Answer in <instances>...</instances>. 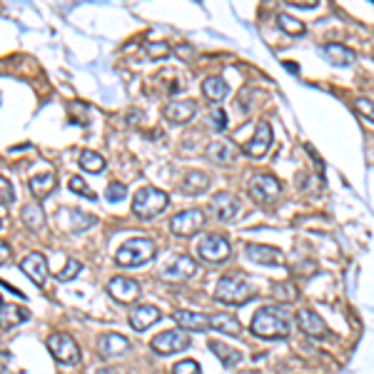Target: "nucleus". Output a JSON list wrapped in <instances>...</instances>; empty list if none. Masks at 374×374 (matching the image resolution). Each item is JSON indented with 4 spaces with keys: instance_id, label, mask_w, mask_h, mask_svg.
Masks as SVG:
<instances>
[{
    "instance_id": "1",
    "label": "nucleus",
    "mask_w": 374,
    "mask_h": 374,
    "mask_svg": "<svg viewBox=\"0 0 374 374\" xmlns=\"http://www.w3.org/2000/svg\"><path fill=\"white\" fill-rule=\"evenodd\" d=\"M252 335L255 337H262V340H285L290 335V322L287 317H282L277 310L272 307H262V310L255 312L252 317V325H250Z\"/></svg>"
},
{
    "instance_id": "2",
    "label": "nucleus",
    "mask_w": 374,
    "mask_h": 374,
    "mask_svg": "<svg viewBox=\"0 0 374 374\" xmlns=\"http://www.w3.org/2000/svg\"><path fill=\"white\" fill-rule=\"evenodd\" d=\"M158 247L150 237H133V240L123 242L120 250L115 252V265L120 267H140L148 265L150 260L155 257Z\"/></svg>"
},
{
    "instance_id": "3",
    "label": "nucleus",
    "mask_w": 374,
    "mask_h": 374,
    "mask_svg": "<svg viewBox=\"0 0 374 374\" xmlns=\"http://www.w3.org/2000/svg\"><path fill=\"white\" fill-rule=\"evenodd\" d=\"M170 205V197L168 192L158 190V187H140L135 192V200H133V212L140 217V220H153L158 217L160 212H165Z\"/></svg>"
},
{
    "instance_id": "4",
    "label": "nucleus",
    "mask_w": 374,
    "mask_h": 374,
    "mask_svg": "<svg viewBox=\"0 0 374 374\" xmlns=\"http://www.w3.org/2000/svg\"><path fill=\"white\" fill-rule=\"evenodd\" d=\"M255 297V287L237 277H222L215 287V300L227 307H242Z\"/></svg>"
},
{
    "instance_id": "5",
    "label": "nucleus",
    "mask_w": 374,
    "mask_h": 374,
    "mask_svg": "<svg viewBox=\"0 0 374 374\" xmlns=\"http://www.w3.org/2000/svg\"><path fill=\"white\" fill-rule=\"evenodd\" d=\"M48 350H50V355L65 367H75L80 362L78 342H75L70 335H65V332H53V335L48 337Z\"/></svg>"
},
{
    "instance_id": "6",
    "label": "nucleus",
    "mask_w": 374,
    "mask_h": 374,
    "mask_svg": "<svg viewBox=\"0 0 374 374\" xmlns=\"http://www.w3.org/2000/svg\"><path fill=\"white\" fill-rule=\"evenodd\" d=\"M150 347H153L155 355H175V352H185L190 347V337L185 330H165L155 335Z\"/></svg>"
},
{
    "instance_id": "7",
    "label": "nucleus",
    "mask_w": 374,
    "mask_h": 374,
    "mask_svg": "<svg viewBox=\"0 0 374 374\" xmlns=\"http://www.w3.org/2000/svg\"><path fill=\"white\" fill-rule=\"evenodd\" d=\"M205 227V212L192 207V210H183L170 220V232L178 237H192Z\"/></svg>"
},
{
    "instance_id": "8",
    "label": "nucleus",
    "mask_w": 374,
    "mask_h": 374,
    "mask_svg": "<svg viewBox=\"0 0 374 374\" xmlns=\"http://www.w3.org/2000/svg\"><path fill=\"white\" fill-rule=\"evenodd\" d=\"M230 242L225 240L222 235H207L202 237V242L197 245V255L202 257L210 265H222V262L230 257Z\"/></svg>"
},
{
    "instance_id": "9",
    "label": "nucleus",
    "mask_w": 374,
    "mask_h": 374,
    "mask_svg": "<svg viewBox=\"0 0 374 374\" xmlns=\"http://www.w3.org/2000/svg\"><path fill=\"white\" fill-rule=\"evenodd\" d=\"M108 295L120 305H133L140 300V285L133 277H113L108 282Z\"/></svg>"
},
{
    "instance_id": "10",
    "label": "nucleus",
    "mask_w": 374,
    "mask_h": 374,
    "mask_svg": "<svg viewBox=\"0 0 374 374\" xmlns=\"http://www.w3.org/2000/svg\"><path fill=\"white\" fill-rule=\"evenodd\" d=\"M280 192H282L280 180L270 173H260L250 180V195L255 197L257 202H272Z\"/></svg>"
},
{
    "instance_id": "11",
    "label": "nucleus",
    "mask_w": 374,
    "mask_h": 374,
    "mask_svg": "<svg viewBox=\"0 0 374 374\" xmlns=\"http://www.w3.org/2000/svg\"><path fill=\"white\" fill-rule=\"evenodd\" d=\"M270 145H272V128H270L267 120H262V123H257L255 135H252V138L245 143L242 153L250 155V158H262V155H267Z\"/></svg>"
},
{
    "instance_id": "12",
    "label": "nucleus",
    "mask_w": 374,
    "mask_h": 374,
    "mask_svg": "<svg viewBox=\"0 0 374 374\" xmlns=\"http://www.w3.org/2000/svg\"><path fill=\"white\" fill-rule=\"evenodd\" d=\"M210 210L220 222H230V220H235V217L240 215L242 207H240V200H237L232 192H217V195L212 197V202H210Z\"/></svg>"
},
{
    "instance_id": "13",
    "label": "nucleus",
    "mask_w": 374,
    "mask_h": 374,
    "mask_svg": "<svg viewBox=\"0 0 374 374\" xmlns=\"http://www.w3.org/2000/svg\"><path fill=\"white\" fill-rule=\"evenodd\" d=\"M20 270L38 287H43L45 280H48V262H45V257L40 255V252H28V255L20 260Z\"/></svg>"
},
{
    "instance_id": "14",
    "label": "nucleus",
    "mask_w": 374,
    "mask_h": 374,
    "mask_svg": "<svg viewBox=\"0 0 374 374\" xmlns=\"http://www.w3.org/2000/svg\"><path fill=\"white\" fill-rule=\"evenodd\" d=\"M195 113H197L195 100H173V103H168L163 110L165 120L173 125H187L195 118Z\"/></svg>"
},
{
    "instance_id": "15",
    "label": "nucleus",
    "mask_w": 374,
    "mask_h": 374,
    "mask_svg": "<svg viewBox=\"0 0 374 374\" xmlns=\"http://www.w3.org/2000/svg\"><path fill=\"white\" fill-rule=\"evenodd\" d=\"M195 272H197V262L187 255H180V257H175V260L168 262V267L163 270V277L165 280L180 282V280H190Z\"/></svg>"
},
{
    "instance_id": "16",
    "label": "nucleus",
    "mask_w": 374,
    "mask_h": 374,
    "mask_svg": "<svg viewBox=\"0 0 374 374\" xmlns=\"http://www.w3.org/2000/svg\"><path fill=\"white\" fill-rule=\"evenodd\" d=\"M205 155L207 160H212V163L217 165H232L237 160V155H240V150H237V145L230 143V140H215V143L207 145Z\"/></svg>"
},
{
    "instance_id": "17",
    "label": "nucleus",
    "mask_w": 374,
    "mask_h": 374,
    "mask_svg": "<svg viewBox=\"0 0 374 374\" xmlns=\"http://www.w3.org/2000/svg\"><path fill=\"white\" fill-rule=\"evenodd\" d=\"M98 352L103 357H120L125 352H130V342L128 337L118 335V332H108V335L98 337Z\"/></svg>"
},
{
    "instance_id": "18",
    "label": "nucleus",
    "mask_w": 374,
    "mask_h": 374,
    "mask_svg": "<svg viewBox=\"0 0 374 374\" xmlns=\"http://www.w3.org/2000/svg\"><path fill=\"white\" fill-rule=\"evenodd\" d=\"M160 310L153 305H138L133 312H130V327H133L135 332H145L150 330V327L155 325V322L160 320Z\"/></svg>"
},
{
    "instance_id": "19",
    "label": "nucleus",
    "mask_w": 374,
    "mask_h": 374,
    "mask_svg": "<svg viewBox=\"0 0 374 374\" xmlns=\"http://www.w3.org/2000/svg\"><path fill=\"white\" fill-rule=\"evenodd\" d=\"M173 320L178 322L180 330L187 332H205L210 330V317L200 315V312H187V310H175Z\"/></svg>"
},
{
    "instance_id": "20",
    "label": "nucleus",
    "mask_w": 374,
    "mask_h": 374,
    "mask_svg": "<svg viewBox=\"0 0 374 374\" xmlns=\"http://www.w3.org/2000/svg\"><path fill=\"white\" fill-rule=\"evenodd\" d=\"M297 325L305 332L307 337H325L327 335V325L322 322V317L312 310H300L297 312Z\"/></svg>"
},
{
    "instance_id": "21",
    "label": "nucleus",
    "mask_w": 374,
    "mask_h": 374,
    "mask_svg": "<svg viewBox=\"0 0 374 374\" xmlns=\"http://www.w3.org/2000/svg\"><path fill=\"white\" fill-rule=\"evenodd\" d=\"M245 255L250 257L252 262H257V265H265V267L282 265V255L275 250V247H267V245H247L245 247Z\"/></svg>"
},
{
    "instance_id": "22",
    "label": "nucleus",
    "mask_w": 374,
    "mask_h": 374,
    "mask_svg": "<svg viewBox=\"0 0 374 374\" xmlns=\"http://www.w3.org/2000/svg\"><path fill=\"white\" fill-rule=\"evenodd\" d=\"M30 312L20 305H0V330H13V327L28 322Z\"/></svg>"
},
{
    "instance_id": "23",
    "label": "nucleus",
    "mask_w": 374,
    "mask_h": 374,
    "mask_svg": "<svg viewBox=\"0 0 374 374\" xmlns=\"http://www.w3.org/2000/svg\"><path fill=\"white\" fill-rule=\"evenodd\" d=\"M20 222L28 227L30 232H40L45 225V212L40 207V202H28V205L20 210Z\"/></svg>"
},
{
    "instance_id": "24",
    "label": "nucleus",
    "mask_w": 374,
    "mask_h": 374,
    "mask_svg": "<svg viewBox=\"0 0 374 374\" xmlns=\"http://www.w3.org/2000/svg\"><path fill=\"white\" fill-rule=\"evenodd\" d=\"M322 53H325V58L330 60L332 65H340V68H347V65L355 63V53H352L347 45H340V43H327L325 48H322Z\"/></svg>"
},
{
    "instance_id": "25",
    "label": "nucleus",
    "mask_w": 374,
    "mask_h": 374,
    "mask_svg": "<svg viewBox=\"0 0 374 374\" xmlns=\"http://www.w3.org/2000/svg\"><path fill=\"white\" fill-rule=\"evenodd\" d=\"M30 192H33V197L35 200H45V197L50 195V192L58 187V180H55V175L53 173H43V175H33L30 178Z\"/></svg>"
},
{
    "instance_id": "26",
    "label": "nucleus",
    "mask_w": 374,
    "mask_h": 374,
    "mask_svg": "<svg viewBox=\"0 0 374 374\" xmlns=\"http://www.w3.org/2000/svg\"><path fill=\"white\" fill-rule=\"evenodd\" d=\"M180 190L187 192V195H202V192L210 190V178L205 173H200V170H192V173H187L183 178Z\"/></svg>"
},
{
    "instance_id": "27",
    "label": "nucleus",
    "mask_w": 374,
    "mask_h": 374,
    "mask_svg": "<svg viewBox=\"0 0 374 374\" xmlns=\"http://www.w3.org/2000/svg\"><path fill=\"white\" fill-rule=\"evenodd\" d=\"M202 93H205V98L212 100V103H222V100L227 98V93H230V88H227V83L220 75H210V78L202 83Z\"/></svg>"
},
{
    "instance_id": "28",
    "label": "nucleus",
    "mask_w": 374,
    "mask_h": 374,
    "mask_svg": "<svg viewBox=\"0 0 374 374\" xmlns=\"http://www.w3.org/2000/svg\"><path fill=\"white\" fill-rule=\"evenodd\" d=\"M210 327H215L217 332H225L230 337H237L242 332V325L237 322V317L227 315V312H215L210 317Z\"/></svg>"
},
{
    "instance_id": "29",
    "label": "nucleus",
    "mask_w": 374,
    "mask_h": 374,
    "mask_svg": "<svg viewBox=\"0 0 374 374\" xmlns=\"http://www.w3.org/2000/svg\"><path fill=\"white\" fill-rule=\"evenodd\" d=\"M210 352L217 357V360L222 362L225 367H235L242 362V355L237 350H232V347L222 345V342H210Z\"/></svg>"
},
{
    "instance_id": "30",
    "label": "nucleus",
    "mask_w": 374,
    "mask_h": 374,
    "mask_svg": "<svg viewBox=\"0 0 374 374\" xmlns=\"http://www.w3.org/2000/svg\"><path fill=\"white\" fill-rule=\"evenodd\" d=\"M63 215H68L70 217V225H68V230H73V232H83V230H90V227L95 225V215H88V212H83V210H63Z\"/></svg>"
},
{
    "instance_id": "31",
    "label": "nucleus",
    "mask_w": 374,
    "mask_h": 374,
    "mask_svg": "<svg viewBox=\"0 0 374 374\" xmlns=\"http://www.w3.org/2000/svg\"><path fill=\"white\" fill-rule=\"evenodd\" d=\"M78 165L85 170V173H93V175H98V173H103V170H105L103 155L93 153V150H83V153H80V158H78Z\"/></svg>"
},
{
    "instance_id": "32",
    "label": "nucleus",
    "mask_w": 374,
    "mask_h": 374,
    "mask_svg": "<svg viewBox=\"0 0 374 374\" xmlns=\"http://www.w3.org/2000/svg\"><path fill=\"white\" fill-rule=\"evenodd\" d=\"M277 28L287 35H305V23L297 18H292L290 13H280L277 15Z\"/></svg>"
},
{
    "instance_id": "33",
    "label": "nucleus",
    "mask_w": 374,
    "mask_h": 374,
    "mask_svg": "<svg viewBox=\"0 0 374 374\" xmlns=\"http://www.w3.org/2000/svg\"><path fill=\"white\" fill-rule=\"evenodd\" d=\"M68 187H70V192H75V195H83V197H88V200H98V195H95V190H90L88 187V183H85L83 178H70V183H68Z\"/></svg>"
},
{
    "instance_id": "34",
    "label": "nucleus",
    "mask_w": 374,
    "mask_h": 374,
    "mask_svg": "<svg viewBox=\"0 0 374 374\" xmlns=\"http://www.w3.org/2000/svg\"><path fill=\"white\" fill-rule=\"evenodd\" d=\"M145 53L150 55L153 60H163V58H168L170 55V45L168 43H145Z\"/></svg>"
},
{
    "instance_id": "35",
    "label": "nucleus",
    "mask_w": 374,
    "mask_h": 374,
    "mask_svg": "<svg viewBox=\"0 0 374 374\" xmlns=\"http://www.w3.org/2000/svg\"><path fill=\"white\" fill-rule=\"evenodd\" d=\"M80 270H83V265H80L78 260H68V265H65L63 270L58 272V280H60V282H70V280H75V277L80 275Z\"/></svg>"
},
{
    "instance_id": "36",
    "label": "nucleus",
    "mask_w": 374,
    "mask_h": 374,
    "mask_svg": "<svg viewBox=\"0 0 374 374\" xmlns=\"http://www.w3.org/2000/svg\"><path fill=\"white\" fill-rule=\"evenodd\" d=\"M15 202V187L10 180H5V178H0V205H13Z\"/></svg>"
},
{
    "instance_id": "37",
    "label": "nucleus",
    "mask_w": 374,
    "mask_h": 374,
    "mask_svg": "<svg viewBox=\"0 0 374 374\" xmlns=\"http://www.w3.org/2000/svg\"><path fill=\"white\" fill-rule=\"evenodd\" d=\"M125 195H128V187L123 183H110L108 190H105V197H108V202H123Z\"/></svg>"
},
{
    "instance_id": "38",
    "label": "nucleus",
    "mask_w": 374,
    "mask_h": 374,
    "mask_svg": "<svg viewBox=\"0 0 374 374\" xmlns=\"http://www.w3.org/2000/svg\"><path fill=\"white\" fill-rule=\"evenodd\" d=\"M355 108H357V113H360L362 118H367L374 125V103L372 100H367V98L355 100Z\"/></svg>"
},
{
    "instance_id": "39",
    "label": "nucleus",
    "mask_w": 374,
    "mask_h": 374,
    "mask_svg": "<svg viewBox=\"0 0 374 374\" xmlns=\"http://www.w3.org/2000/svg\"><path fill=\"white\" fill-rule=\"evenodd\" d=\"M173 374H202V370L195 360H185V362H178V365L173 367Z\"/></svg>"
},
{
    "instance_id": "40",
    "label": "nucleus",
    "mask_w": 374,
    "mask_h": 374,
    "mask_svg": "<svg viewBox=\"0 0 374 374\" xmlns=\"http://www.w3.org/2000/svg\"><path fill=\"white\" fill-rule=\"evenodd\" d=\"M212 128H215L217 133H225L227 130V115L222 108H212Z\"/></svg>"
},
{
    "instance_id": "41",
    "label": "nucleus",
    "mask_w": 374,
    "mask_h": 374,
    "mask_svg": "<svg viewBox=\"0 0 374 374\" xmlns=\"http://www.w3.org/2000/svg\"><path fill=\"white\" fill-rule=\"evenodd\" d=\"M272 292H275L277 297H282V300H292V297H297L295 287H287V285H275L272 287Z\"/></svg>"
},
{
    "instance_id": "42",
    "label": "nucleus",
    "mask_w": 374,
    "mask_h": 374,
    "mask_svg": "<svg viewBox=\"0 0 374 374\" xmlns=\"http://www.w3.org/2000/svg\"><path fill=\"white\" fill-rule=\"evenodd\" d=\"M10 257H13V250H10V245H8V242L0 240V265L10 262Z\"/></svg>"
},
{
    "instance_id": "43",
    "label": "nucleus",
    "mask_w": 374,
    "mask_h": 374,
    "mask_svg": "<svg viewBox=\"0 0 374 374\" xmlns=\"http://www.w3.org/2000/svg\"><path fill=\"white\" fill-rule=\"evenodd\" d=\"M10 360H13V357H10V352H0V374H5V372H8Z\"/></svg>"
},
{
    "instance_id": "44",
    "label": "nucleus",
    "mask_w": 374,
    "mask_h": 374,
    "mask_svg": "<svg viewBox=\"0 0 374 374\" xmlns=\"http://www.w3.org/2000/svg\"><path fill=\"white\" fill-rule=\"evenodd\" d=\"M295 8H317V3H292Z\"/></svg>"
},
{
    "instance_id": "45",
    "label": "nucleus",
    "mask_w": 374,
    "mask_h": 374,
    "mask_svg": "<svg viewBox=\"0 0 374 374\" xmlns=\"http://www.w3.org/2000/svg\"><path fill=\"white\" fill-rule=\"evenodd\" d=\"M285 68L290 70V73H300V68H297V65H292V63H285Z\"/></svg>"
},
{
    "instance_id": "46",
    "label": "nucleus",
    "mask_w": 374,
    "mask_h": 374,
    "mask_svg": "<svg viewBox=\"0 0 374 374\" xmlns=\"http://www.w3.org/2000/svg\"><path fill=\"white\" fill-rule=\"evenodd\" d=\"M95 374H115V372H113V370H98Z\"/></svg>"
}]
</instances>
